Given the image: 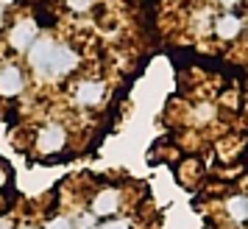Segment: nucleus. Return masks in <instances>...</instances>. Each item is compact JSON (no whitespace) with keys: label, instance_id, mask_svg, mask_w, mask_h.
Listing matches in <instances>:
<instances>
[{"label":"nucleus","instance_id":"9","mask_svg":"<svg viewBox=\"0 0 248 229\" xmlns=\"http://www.w3.org/2000/svg\"><path fill=\"white\" fill-rule=\"evenodd\" d=\"M226 213L234 218L237 224L248 221V198L246 196H232V198L226 201Z\"/></svg>","mask_w":248,"mask_h":229},{"label":"nucleus","instance_id":"11","mask_svg":"<svg viewBox=\"0 0 248 229\" xmlns=\"http://www.w3.org/2000/svg\"><path fill=\"white\" fill-rule=\"evenodd\" d=\"M45 229H73V221L67 215H56L45 224Z\"/></svg>","mask_w":248,"mask_h":229},{"label":"nucleus","instance_id":"19","mask_svg":"<svg viewBox=\"0 0 248 229\" xmlns=\"http://www.w3.org/2000/svg\"><path fill=\"white\" fill-rule=\"evenodd\" d=\"M17 229H36V227H28V224H23V227H17Z\"/></svg>","mask_w":248,"mask_h":229},{"label":"nucleus","instance_id":"2","mask_svg":"<svg viewBox=\"0 0 248 229\" xmlns=\"http://www.w3.org/2000/svg\"><path fill=\"white\" fill-rule=\"evenodd\" d=\"M36 36H39V25H36L31 17H20V20L9 28L6 42H9V48H12L14 53H28L31 45L36 42Z\"/></svg>","mask_w":248,"mask_h":229},{"label":"nucleus","instance_id":"1","mask_svg":"<svg viewBox=\"0 0 248 229\" xmlns=\"http://www.w3.org/2000/svg\"><path fill=\"white\" fill-rule=\"evenodd\" d=\"M53 50L56 39L53 36H36V42L28 50V65L39 79H50V65H53Z\"/></svg>","mask_w":248,"mask_h":229},{"label":"nucleus","instance_id":"15","mask_svg":"<svg viewBox=\"0 0 248 229\" xmlns=\"http://www.w3.org/2000/svg\"><path fill=\"white\" fill-rule=\"evenodd\" d=\"M14 224H12V218H0V229H12Z\"/></svg>","mask_w":248,"mask_h":229},{"label":"nucleus","instance_id":"3","mask_svg":"<svg viewBox=\"0 0 248 229\" xmlns=\"http://www.w3.org/2000/svg\"><path fill=\"white\" fill-rule=\"evenodd\" d=\"M81 65V53L67 42H56V50H53V65H50V79H64V76H73Z\"/></svg>","mask_w":248,"mask_h":229},{"label":"nucleus","instance_id":"13","mask_svg":"<svg viewBox=\"0 0 248 229\" xmlns=\"http://www.w3.org/2000/svg\"><path fill=\"white\" fill-rule=\"evenodd\" d=\"M95 227V213H84L78 218V229H92Z\"/></svg>","mask_w":248,"mask_h":229},{"label":"nucleus","instance_id":"4","mask_svg":"<svg viewBox=\"0 0 248 229\" xmlns=\"http://www.w3.org/2000/svg\"><path fill=\"white\" fill-rule=\"evenodd\" d=\"M67 143V129L59 123H45L36 131V151L39 154H59Z\"/></svg>","mask_w":248,"mask_h":229},{"label":"nucleus","instance_id":"16","mask_svg":"<svg viewBox=\"0 0 248 229\" xmlns=\"http://www.w3.org/2000/svg\"><path fill=\"white\" fill-rule=\"evenodd\" d=\"M3 25H6V6H0V31H3Z\"/></svg>","mask_w":248,"mask_h":229},{"label":"nucleus","instance_id":"6","mask_svg":"<svg viewBox=\"0 0 248 229\" xmlns=\"http://www.w3.org/2000/svg\"><path fill=\"white\" fill-rule=\"evenodd\" d=\"M25 87V73L20 65H3L0 67V98H14Z\"/></svg>","mask_w":248,"mask_h":229},{"label":"nucleus","instance_id":"7","mask_svg":"<svg viewBox=\"0 0 248 229\" xmlns=\"http://www.w3.org/2000/svg\"><path fill=\"white\" fill-rule=\"evenodd\" d=\"M212 31H215L217 39L232 42V39H237L240 31H243V20H240V14H234V12H223V14H217V17H215Z\"/></svg>","mask_w":248,"mask_h":229},{"label":"nucleus","instance_id":"8","mask_svg":"<svg viewBox=\"0 0 248 229\" xmlns=\"http://www.w3.org/2000/svg\"><path fill=\"white\" fill-rule=\"evenodd\" d=\"M120 210V190L117 187H103L92 198V213L95 215H112Z\"/></svg>","mask_w":248,"mask_h":229},{"label":"nucleus","instance_id":"14","mask_svg":"<svg viewBox=\"0 0 248 229\" xmlns=\"http://www.w3.org/2000/svg\"><path fill=\"white\" fill-rule=\"evenodd\" d=\"M240 3H243V0H220V6H226V9H234Z\"/></svg>","mask_w":248,"mask_h":229},{"label":"nucleus","instance_id":"17","mask_svg":"<svg viewBox=\"0 0 248 229\" xmlns=\"http://www.w3.org/2000/svg\"><path fill=\"white\" fill-rule=\"evenodd\" d=\"M6 182V171H3V168H0V184Z\"/></svg>","mask_w":248,"mask_h":229},{"label":"nucleus","instance_id":"10","mask_svg":"<svg viewBox=\"0 0 248 229\" xmlns=\"http://www.w3.org/2000/svg\"><path fill=\"white\" fill-rule=\"evenodd\" d=\"M64 6H67L70 12L84 14V12H90L92 9V0H64Z\"/></svg>","mask_w":248,"mask_h":229},{"label":"nucleus","instance_id":"5","mask_svg":"<svg viewBox=\"0 0 248 229\" xmlns=\"http://www.w3.org/2000/svg\"><path fill=\"white\" fill-rule=\"evenodd\" d=\"M103 95H106V84H103V81H95V79H84L73 87V98H76V103L84 106V109L98 106V103L103 101Z\"/></svg>","mask_w":248,"mask_h":229},{"label":"nucleus","instance_id":"12","mask_svg":"<svg viewBox=\"0 0 248 229\" xmlns=\"http://www.w3.org/2000/svg\"><path fill=\"white\" fill-rule=\"evenodd\" d=\"M95 229H128V221L125 218H114V221H103L101 227H95Z\"/></svg>","mask_w":248,"mask_h":229},{"label":"nucleus","instance_id":"18","mask_svg":"<svg viewBox=\"0 0 248 229\" xmlns=\"http://www.w3.org/2000/svg\"><path fill=\"white\" fill-rule=\"evenodd\" d=\"M14 0H0V6H12Z\"/></svg>","mask_w":248,"mask_h":229}]
</instances>
